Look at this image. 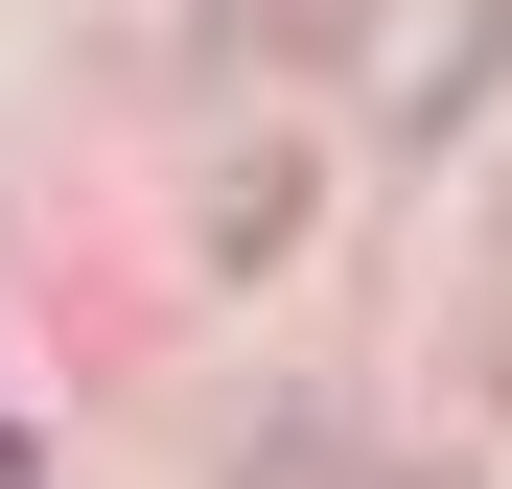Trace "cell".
<instances>
[{
    "label": "cell",
    "mask_w": 512,
    "mask_h": 489,
    "mask_svg": "<svg viewBox=\"0 0 512 489\" xmlns=\"http://www.w3.org/2000/svg\"><path fill=\"white\" fill-rule=\"evenodd\" d=\"M210 257H233V280H256V257H303V163H280V140L210 163Z\"/></svg>",
    "instance_id": "2"
},
{
    "label": "cell",
    "mask_w": 512,
    "mask_h": 489,
    "mask_svg": "<svg viewBox=\"0 0 512 489\" xmlns=\"http://www.w3.org/2000/svg\"><path fill=\"white\" fill-rule=\"evenodd\" d=\"M233 489H350V420H280V443H256Z\"/></svg>",
    "instance_id": "3"
},
{
    "label": "cell",
    "mask_w": 512,
    "mask_h": 489,
    "mask_svg": "<svg viewBox=\"0 0 512 489\" xmlns=\"http://www.w3.org/2000/svg\"><path fill=\"white\" fill-rule=\"evenodd\" d=\"M0 489H47V466H24V420H0Z\"/></svg>",
    "instance_id": "4"
},
{
    "label": "cell",
    "mask_w": 512,
    "mask_h": 489,
    "mask_svg": "<svg viewBox=\"0 0 512 489\" xmlns=\"http://www.w3.org/2000/svg\"><path fill=\"white\" fill-rule=\"evenodd\" d=\"M489 70H512V0H443V24H419V47H396V140H419V163H443V140L489 117Z\"/></svg>",
    "instance_id": "1"
}]
</instances>
